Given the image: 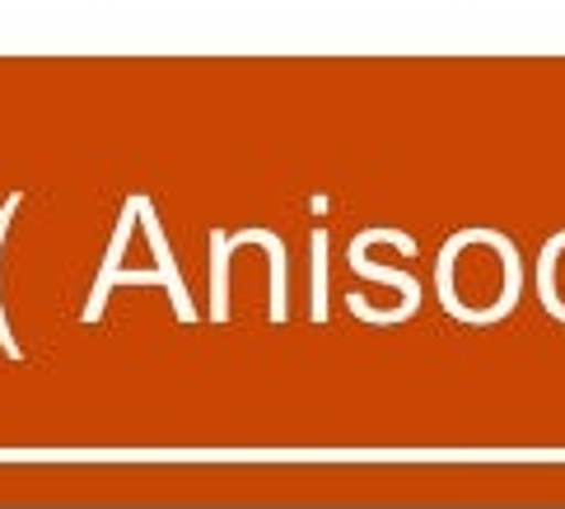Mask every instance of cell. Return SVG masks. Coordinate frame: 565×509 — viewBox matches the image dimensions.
I'll return each instance as SVG.
<instances>
[{"mask_svg": "<svg viewBox=\"0 0 565 509\" xmlns=\"http://www.w3.org/2000/svg\"><path fill=\"white\" fill-rule=\"evenodd\" d=\"M379 238L393 243V248H402V253H416V243L402 234V230H360V234L351 238V248H347V262H351L360 276H370V280H379V285H393V290H402V304H397V309H388V314H370V299H365V295H347V304H351V314L365 318V322H407V318L420 309V280L407 276V272H397V267H370L365 248H370V243H379Z\"/></svg>", "mask_w": 565, "mask_h": 509, "instance_id": "obj_1", "label": "cell"}, {"mask_svg": "<svg viewBox=\"0 0 565 509\" xmlns=\"http://www.w3.org/2000/svg\"><path fill=\"white\" fill-rule=\"evenodd\" d=\"M140 220H146V234H150V248H154V276H159V285L169 290V299H173V309H178V322H196V309H192V295H188V285H183V276H178V267H173V248H169V238H164V225H159V215H154V201L146 197L140 201Z\"/></svg>", "mask_w": 565, "mask_h": 509, "instance_id": "obj_2", "label": "cell"}, {"mask_svg": "<svg viewBox=\"0 0 565 509\" xmlns=\"http://www.w3.org/2000/svg\"><path fill=\"white\" fill-rule=\"evenodd\" d=\"M140 201H146V192H131V197H127L122 220H117L113 243H108L104 272H98V285H94V295H89V304H85V322H94L98 314H104V299H108V290H113V276H117V262H122V253H127V238H131V220L140 215Z\"/></svg>", "mask_w": 565, "mask_h": 509, "instance_id": "obj_3", "label": "cell"}, {"mask_svg": "<svg viewBox=\"0 0 565 509\" xmlns=\"http://www.w3.org/2000/svg\"><path fill=\"white\" fill-rule=\"evenodd\" d=\"M225 243H230V253L244 248V243H262V248H267V257H271V304H267V314H271V322H286V314H290V304H286V238L271 234V230H244V234H225Z\"/></svg>", "mask_w": 565, "mask_h": 509, "instance_id": "obj_4", "label": "cell"}, {"mask_svg": "<svg viewBox=\"0 0 565 509\" xmlns=\"http://www.w3.org/2000/svg\"><path fill=\"white\" fill-rule=\"evenodd\" d=\"M211 318H230V243L225 230H211Z\"/></svg>", "mask_w": 565, "mask_h": 509, "instance_id": "obj_5", "label": "cell"}, {"mask_svg": "<svg viewBox=\"0 0 565 509\" xmlns=\"http://www.w3.org/2000/svg\"><path fill=\"white\" fill-rule=\"evenodd\" d=\"M561 248H565V230L547 243V248H542V262H537V299L547 304L552 318L565 322V304H561V295H556V257H561Z\"/></svg>", "mask_w": 565, "mask_h": 509, "instance_id": "obj_6", "label": "cell"}, {"mask_svg": "<svg viewBox=\"0 0 565 509\" xmlns=\"http://www.w3.org/2000/svg\"><path fill=\"white\" fill-rule=\"evenodd\" d=\"M313 295H309V318L328 322V230H313Z\"/></svg>", "mask_w": 565, "mask_h": 509, "instance_id": "obj_7", "label": "cell"}, {"mask_svg": "<svg viewBox=\"0 0 565 509\" xmlns=\"http://www.w3.org/2000/svg\"><path fill=\"white\" fill-rule=\"evenodd\" d=\"M14 206H19V192H10V201L0 206V243H6V230H10V215H14ZM0 346H6L10 356H19V346H14V337H10V322H6V314H0Z\"/></svg>", "mask_w": 565, "mask_h": 509, "instance_id": "obj_8", "label": "cell"}]
</instances>
